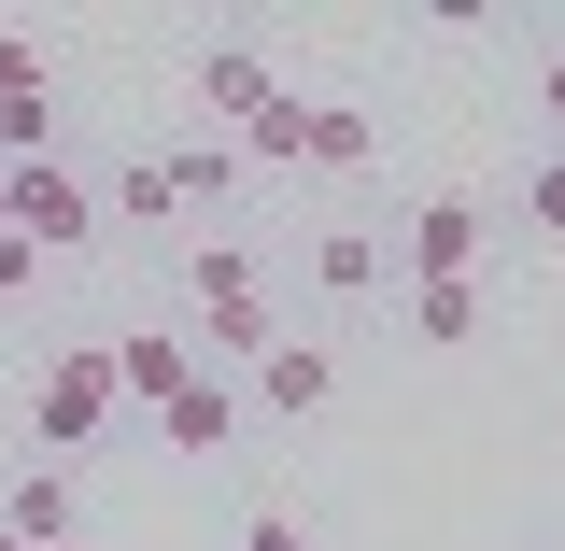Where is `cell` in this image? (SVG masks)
Returning <instances> with one entry per match:
<instances>
[{
  "mask_svg": "<svg viewBox=\"0 0 565 551\" xmlns=\"http://www.w3.org/2000/svg\"><path fill=\"white\" fill-rule=\"evenodd\" d=\"M114 411H128V396H114V340H99V353H57V368H43V396H29V424H43V467H71V453H85Z\"/></svg>",
  "mask_w": 565,
  "mask_h": 551,
  "instance_id": "cell-1",
  "label": "cell"
},
{
  "mask_svg": "<svg viewBox=\"0 0 565 551\" xmlns=\"http://www.w3.org/2000/svg\"><path fill=\"white\" fill-rule=\"evenodd\" d=\"M14 241H29V255H85V241H99V199L71 184L57 156H29V170H14Z\"/></svg>",
  "mask_w": 565,
  "mask_h": 551,
  "instance_id": "cell-2",
  "label": "cell"
},
{
  "mask_svg": "<svg viewBox=\"0 0 565 551\" xmlns=\"http://www.w3.org/2000/svg\"><path fill=\"white\" fill-rule=\"evenodd\" d=\"M57 141V71H43V43H0V170H29Z\"/></svg>",
  "mask_w": 565,
  "mask_h": 551,
  "instance_id": "cell-3",
  "label": "cell"
},
{
  "mask_svg": "<svg viewBox=\"0 0 565 551\" xmlns=\"http://www.w3.org/2000/svg\"><path fill=\"white\" fill-rule=\"evenodd\" d=\"M326 396H340V353H326V340H269V353H255V411H269V424L326 411Z\"/></svg>",
  "mask_w": 565,
  "mask_h": 551,
  "instance_id": "cell-4",
  "label": "cell"
},
{
  "mask_svg": "<svg viewBox=\"0 0 565 551\" xmlns=\"http://www.w3.org/2000/svg\"><path fill=\"white\" fill-rule=\"evenodd\" d=\"M156 424H170V453H226V438H241V382H226V368H184V382L156 396Z\"/></svg>",
  "mask_w": 565,
  "mask_h": 551,
  "instance_id": "cell-5",
  "label": "cell"
},
{
  "mask_svg": "<svg viewBox=\"0 0 565 551\" xmlns=\"http://www.w3.org/2000/svg\"><path fill=\"white\" fill-rule=\"evenodd\" d=\"M71 523H85L71 467H14V495H0V538H14V551H71Z\"/></svg>",
  "mask_w": 565,
  "mask_h": 551,
  "instance_id": "cell-6",
  "label": "cell"
},
{
  "mask_svg": "<svg viewBox=\"0 0 565 551\" xmlns=\"http://www.w3.org/2000/svg\"><path fill=\"white\" fill-rule=\"evenodd\" d=\"M282 340V311H269V283H255V297H212L199 326H184V353H199V368H255V353Z\"/></svg>",
  "mask_w": 565,
  "mask_h": 551,
  "instance_id": "cell-7",
  "label": "cell"
},
{
  "mask_svg": "<svg viewBox=\"0 0 565 551\" xmlns=\"http://www.w3.org/2000/svg\"><path fill=\"white\" fill-rule=\"evenodd\" d=\"M481 269V199H424L411 212V283H467Z\"/></svg>",
  "mask_w": 565,
  "mask_h": 551,
  "instance_id": "cell-8",
  "label": "cell"
},
{
  "mask_svg": "<svg viewBox=\"0 0 565 551\" xmlns=\"http://www.w3.org/2000/svg\"><path fill=\"white\" fill-rule=\"evenodd\" d=\"M184 368H199V353H184V326H128V340H114V396H141V411H156Z\"/></svg>",
  "mask_w": 565,
  "mask_h": 551,
  "instance_id": "cell-9",
  "label": "cell"
},
{
  "mask_svg": "<svg viewBox=\"0 0 565 551\" xmlns=\"http://www.w3.org/2000/svg\"><path fill=\"white\" fill-rule=\"evenodd\" d=\"M269 99H282V71H269V57H241V43H226V57H199V114H226V128H255Z\"/></svg>",
  "mask_w": 565,
  "mask_h": 551,
  "instance_id": "cell-10",
  "label": "cell"
},
{
  "mask_svg": "<svg viewBox=\"0 0 565 551\" xmlns=\"http://www.w3.org/2000/svg\"><path fill=\"white\" fill-rule=\"evenodd\" d=\"M311 297H382V241H367V226H326V241H311Z\"/></svg>",
  "mask_w": 565,
  "mask_h": 551,
  "instance_id": "cell-11",
  "label": "cell"
},
{
  "mask_svg": "<svg viewBox=\"0 0 565 551\" xmlns=\"http://www.w3.org/2000/svg\"><path fill=\"white\" fill-rule=\"evenodd\" d=\"M411 340H424V353L481 340V283H411Z\"/></svg>",
  "mask_w": 565,
  "mask_h": 551,
  "instance_id": "cell-12",
  "label": "cell"
},
{
  "mask_svg": "<svg viewBox=\"0 0 565 551\" xmlns=\"http://www.w3.org/2000/svg\"><path fill=\"white\" fill-rule=\"evenodd\" d=\"M297 170H367V114L311 99V141H297Z\"/></svg>",
  "mask_w": 565,
  "mask_h": 551,
  "instance_id": "cell-13",
  "label": "cell"
},
{
  "mask_svg": "<svg viewBox=\"0 0 565 551\" xmlns=\"http://www.w3.org/2000/svg\"><path fill=\"white\" fill-rule=\"evenodd\" d=\"M114 212H128V226H170V156H128V170H114ZM114 212H99V226H114Z\"/></svg>",
  "mask_w": 565,
  "mask_h": 551,
  "instance_id": "cell-14",
  "label": "cell"
},
{
  "mask_svg": "<svg viewBox=\"0 0 565 551\" xmlns=\"http://www.w3.org/2000/svg\"><path fill=\"white\" fill-rule=\"evenodd\" d=\"M184 297H199V311H212V297H255V255H241V241H212V255H184Z\"/></svg>",
  "mask_w": 565,
  "mask_h": 551,
  "instance_id": "cell-15",
  "label": "cell"
},
{
  "mask_svg": "<svg viewBox=\"0 0 565 551\" xmlns=\"http://www.w3.org/2000/svg\"><path fill=\"white\" fill-rule=\"evenodd\" d=\"M226 184H241V156H212V141H184V156H170V199H226Z\"/></svg>",
  "mask_w": 565,
  "mask_h": 551,
  "instance_id": "cell-16",
  "label": "cell"
},
{
  "mask_svg": "<svg viewBox=\"0 0 565 551\" xmlns=\"http://www.w3.org/2000/svg\"><path fill=\"white\" fill-rule=\"evenodd\" d=\"M523 226H537V241H565V156L537 170V184H523Z\"/></svg>",
  "mask_w": 565,
  "mask_h": 551,
  "instance_id": "cell-17",
  "label": "cell"
},
{
  "mask_svg": "<svg viewBox=\"0 0 565 551\" xmlns=\"http://www.w3.org/2000/svg\"><path fill=\"white\" fill-rule=\"evenodd\" d=\"M241 551H311V523H297V509H255V523H241Z\"/></svg>",
  "mask_w": 565,
  "mask_h": 551,
  "instance_id": "cell-18",
  "label": "cell"
},
{
  "mask_svg": "<svg viewBox=\"0 0 565 551\" xmlns=\"http://www.w3.org/2000/svg\"><path fill=\"white\" fill-rule=\"evenodd\" d=\"M29 269H43V255H29V241H0V297H29Z\"/></svg>",
  "mask_w": 565,
  "mask_h": 551,
  "instance_id": "cell-19",
  "label": "cell"
},
{
  "mask_svg": "<svg viewBox=\"0 0 565 551\" xmlns=\"http://www.w3.org/2000/svg\"><path fill=\"white\" fill-rule=\"evenodd\" d=\"M537 114H552V128H565V57H552V71H537Z\"/></svg>",
  "mask_w": 565,
  "mask_h": 551,
  "instance_id": "cell-20",
  "label": "cell"
},
{
  "mask_svg": "<svg viewBox=\"0 0 565 551\" xmlns=\"http://www.w3.org/2000/svg\"><path fill=\"white\" fill-rule=\"evenodd\" d=\"M0 241H14V170H0Z\"/></svg>",
  "mask_w": 565,
  "mask_h": 551,
  "instance_id": "cell-21",
  "label": "cell"
},
{
  "mask_svg": "<svg viewBox=\"0 0 565 551\" xmlns=\"http://www.w3.org/2000/svg\"><path fill=\"white\" fill-rule=\"evenodd\" d=\"M0 551H14V538H0Z\"/></svg>",
  "mask_w": 565,
  "mask_h": 551,
  "instance_id": "cell-22",
  "label": "cell"
}]
</instances>
